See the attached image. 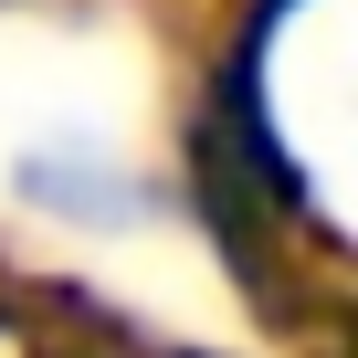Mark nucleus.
<instances>
[{
  "mask_svg": "<svg viewBox=\"0 0 358 358\" xmlns=\"http://www.w3.org/2000/svg\"><path fill=\"white\" fill-rule=\"evenodd\" d=\"M22 190H32V201H53V211H74V222H137V211H148L137 179H116V169H74V148L22 158Z\"/></svg>",
  "mask_w": 358,
  "mask_h": 358,
  "instance_id": "nucleus-1",
  "label": "nucleus"
}]
</instances>
